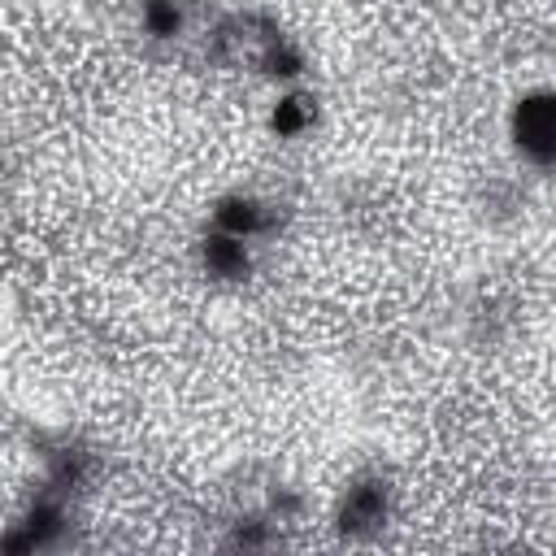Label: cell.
I'll return each mask as SVG.
<instances>
[{"instance_id":"5b68a950","label":"cell","mask_w":556,"mask_h":556,"mask_svg":"<svg viewBox=\"0 0 556 556\" xmlns=\"http://www.w3.org/2000/svg\"><path fill=\"white\" fill-rule=\"evenodd\" d=\"M308 126H313V96H304V91L282 96L278 109H274V130H278L282 139H295V135L308 130Z\"/></svg>"},{"instance_id":"3957f363","label":"cell","mask_w":556,"mask_h":556,"mask_svg":"<svg viewBox=\"0 0 556 556\" xmlns=\"http://www.w3.org/2000/svg\"><path fill=\"white\" fill-rule=\"evenodd\" d=\"M213 226L235 235V239H261L269 226H274V208L261 204L256 195H226L217 208H213Z\"/></svg>"},{"instance_id":"277c9868","label":"cell","mask_w":556,"mask_h":556,"mask_svg":"<svg viewBox=\"0 0 556 556\" xmlns=\"http://www.w3.org/2000/svg\"><path fill=\"white\" fill-rule=\"evenodd\" d=\"M200 256H204V269H208L213 278H226V282L243 278L248 265H252V256H248V239H235V235H226V230H213V235L204 239Z\"/></svg>"},{"instance_id":"7a4b0ae2","label":"cell","mask_w":556,"mask_h":556,"mask_svg":"<svg viewBox=\"0 0 556 556\" xmlns=\"http://www.w3.org/2000/svg\"><path fill=\"white\" fill-rule=\"evenodd\" d=\"M387 508H391L387 482L382 478H361V482L348 486V495L339 504V530L348 539H365L387 521Z\"/></svg>"},{"instance_id":"6da1fadb","label":"cell","mask_w":556,"mask_h":556,"mask_svg":"<svg viewBox=\"0 0 556 556\" xmlns=\"http://www.w3.org/2000/svg\"><path fill=\"white\" fill-rule=\"evenodd\" d=\"M513 143L530 165H556V91H534L513 109Z\"/></svg>"},{"instance_id":"8992f818","label":"cell","mask_w":556,"mask_h":556,"mask_svg":"<svg viewBox=\"0 0 556 556\" xmlns=\"http://www.w3.org/2000/svg\"><path fill=\"white\" fill-rule=\"evenodd\" d=\"M178 26H182V13L174 0H143V30L148 35L169 39V35H178Z\"/></svg>"}]
</instances>
